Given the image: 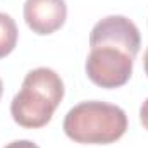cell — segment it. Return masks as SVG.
Segmentation results:
<instances>
[{"instance_id":"8","label":"cell","mask_w":148,"mask_h":148,"mask_svg":"<svg viewBox=\"0 0 148 148\" xmlns=\"http://www.w3.org/2000/svg\"><path fill=\"white\" fill-rule=\"evenodd\" d=\"M140 121H141L143 127L148 131V98L143 102V105H141V109H140Z\"/></svg>"},{"instance_id":"7","label":"cell","mask_w":148,"mask_h":148,"mask_svg":"<svg viewBox=\"0 0 148 148\" xmlns=\"http://www.w3.org/2000/svg\"><path fill=\"white\" fill-rule=\"evenodd\" d=\"M3 148H40L36 143L29 141V140H17V141H12L9 145H5Z\"/></svg>"},{"instance_id":"5","label":"cell","mask_w":148,"mask_h":148,"mask_svg":"<svg viewBox=\"0 0 148 148\" xmlns=\"http://www.w3.org/2000/svg\"><path fill=\"white\" fill-rule=\"evenodd\" d=\"M67 17L64 0H26L24 21L36 35H52L62 28Z\"/></svg>"},{"instance_id":"10","label":"cell","mask_w":148,"mask_h":148,"mask_svg":"<svg viewBox=\"0 0 148 148\" xmlns=\"http://www.w3.org/2000/svg\"><path fill=\"white\" fill-rule=\"evenodd\" d=\"M2 91H3V84H2V79H0V98H2Z\"/></svg>"},{"instance_id":"2","label":"cell","mask_w":148,"mask_h":148,"mask_svg":"<svg viewBox=\"0 0 148 148\" xmlns=\"http://www.w3.org/2000/svg\"><path fill=\"white\" fill-rule=\"evenodd\" d=\"M127 115L117 105L105 102H83L64 119V133L76 143L109 145L124 136Z\"/></svg>"},{"instance_id":"9","label":"cell","mask_w":148,"mask_h":148,"mask_svg":"<svg viewBox=\"0 0 148 148\" xmlns=\"http://www.w3.org/2000/svg\"><path fill=\"white\" fill-rule=\"evenodd\" d=\"M143 66H145V73L148 74V48L145 52V57H143Z\"/></svg>"},{"instance_id":"4","label":"cell","mask_w":148,"mask_h":148,"mask_svg":"<svg viewBox=\"0 0 148 148\" xmlns=\"http://www.w3.org/2000/svg\"><path fill=\"white\" fill-rule=\"evenodd\" d=\"M141 45L136 24L124 16H107L98 21L90 33V47H115L129 53L133 59L138 55Z\"/></svg>"},{"instance_id":"3","label":"cell","mask_w":148,"mask_h":148,"mask_svg":"<svg viewBox=\"0 0 148 148\" xmlns=\"http://www.w3.org/2000/svg\"><path fill=\"white\" fill-rule=\"evenodd\" d=\"M133 57L115 47H95L86 59V74L100 88H119L133 74Z\"/></svg>"},{"instance_id":"1","label":"cell","mask_w":148,"mask_h":148,"mask_svg":"<svg viewBox=\"0 0 148 148\" xmlns=\"http://www.w3.org/2000/svg\"><path fill=\"white\" fill-rule=\"evenodd\" d=\"M62 98L64 83L60 76L48 67L33 69L26 74L21 91L12 98V119L28 129L43 127L50 122Z\"/></svg>"},{"instance_id":"6","label":"cell","mask_w":148,"mask_h":148,"mask_svg":"<svg viewBox=\"0 0 148 148\" xmlns=\"http://www.w3.org/2000/svg\"><path fill=\"white\" fill-rule=\"evenodd\" d=\"M17 43V26L16 21L9 16L0 12V59L7 57Z\"/></svg>"}]
</instances>
